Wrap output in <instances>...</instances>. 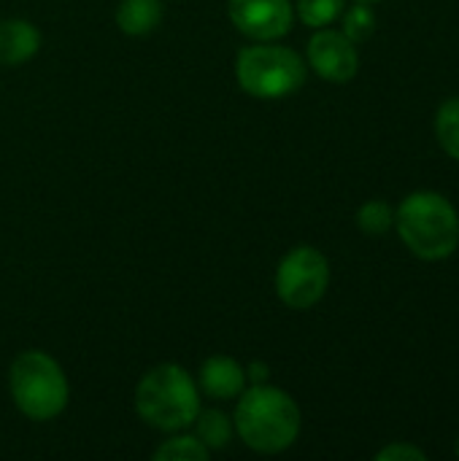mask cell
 Here are the masks:
<instances>
[{"mask_svg": "<svg viewBox=\"0 0 459 461\" xmlns=\"http://www.w3.org/2000/svg\"><path fill=\"white\" fill-rule=\"evenodd\" d=\"M235 435L254 454H284L289 451L303 429V416L292 394L271 384L246 386L233 413Z\"/></svg>", "mask_w": 459, "mask_h": 461, "instance_id": "obj_1", "label": "cell"}, {"mask_svg": "<svg viewBox=\"0 0 459 461\" xmlns=\"http://www.w3.org/2000/svg\"><path fill=\"white\" fill-rule=\"evenodd\" d=\"M165 16L162 0H119L116 5V27L130 38L151 35Z\"/></svg>", "mask_w": 459, "mask_h": 461, "instance_id": "obj_11", "label": "cell"}, {"mask_svg": "<svg viewBox=\"0 0 459 461\" xmlns=\"http://www.w3.org/2000/svg\"><path fill=\"white\" fill-rule=\"evenodd\" d=\"M230 24L249 41H279L292 30V0H227Z\"/></svg>", "mask_w": 459, "mask_h": 461, "instance_id": "obj_7", "label": "cell"}, {"mask_svg": "<svg viewBox=\"0 0 459 461\" xmlns=\"http://www.w3.org/2000/svg\"><path fill=\"white\" fill-rule=\"evenodd\" d=\"M238 86L257 100H281L306 84V59L276 41H254L235 57Z\"/></svg>", "mask_w": 459, "mask_h": 461, "instance_id": "obj_5", "label": "cell"}, {"mask_svg": "<svg viewBox=\"0 0 459 461\" xmlns=\"http://www.w3.org/2000/svg\"><path fill=\"white\" fill-rule=\"evenodd\" d=\"M454 454H457V456H459V440H457V446H454Z\"/></svg>", "mask_w": 459, "mask_h": 461, "instance_id": "obj_20", "label": "cell"}, {"mask_svg": "<svg viewBox=\"0 0 459 461\" xmlns=\"http://www.w3.org/2000/svg\"><path fill=\"white\" fill-rule=\"evenodd\" d=\"M192 435L214 454V451H225L230 443H233V438H235V427H233V419L227 416V413H222V411H216V408H208V411H203L200 408V413H197V419L192 421Z\"/></svg>", "mask_w": 459, "mask_h": 461, "instance_id": "obj_12", "label": "cell"}, {"mask_svg": "<svg viewBox=\"0 0 459 461\" xmlns=\"http://www.w3.org/2000/svg\"><path fill=\"white\" fill-rule=\"evenodd\" d=\"M330 286V262L327 257L314 246H295L289 249L273 278L276 297L292 308V311H308L314 308Z\"/></svg>", "mask_w": 459, "mask_h": 461, "instance_id": "obj_6", "label": "cell"}, {"mask_svg": "<svg viewBox=\"0 0 459 461\" xmlns=\"http://www.w3.org/2000/svg\"><path fill=\"white\" fill-rule=\"evenodd\" d=\"M306 62L308 68L330 81V84H346L357 76L360 70V54H357V43L352 38H346L341 30H327L319 27L306 46Z\"/></svg>", "mask_w": 459, "mask_h": 461, "instance_id": "obj_8", "label": "cell"}, {"mask_svg": "<svg viewBox=\"0 0 459 461\" xmlns=\"http://www.w3.org/2000/svg\"><path fill=\"white\" fill-rule=\"evenodd\" d=\"M376 461H427V454L411 443H390L376 454Z\"/></svg>", "mask_w": 459, "mask_h": 461, "instance_id": "obj_18", "label": "cell"}, {"mask_svg": "<svg viewBox=\"0 0 459 461\" xmlns=\"http://www.w3.org/2000/svg\"><path fill=\"white\" fill-rule=\"evenodd\" d=\"M344 35L346 38H352L354 43H363V41H368L371 35H373V30H376V14H373V8H371V3H357V5H352L349 11L344 8Z\"/></svg>", "mask_w": 459, "mask_h": 461, "instance_id": "obj_17", "label": "cell"}, {"mask_svg": "<svg viewBox=\"0 0 459 461\" xmlns=\"http://www.w3.org/2000/svg\"><path fill=\"white\" fill-rule=\"evenodd\" d=\"M246 386V365L227 354H214L200 365L197 389L211 400H238Z\"/></svg>", "mask_w": 459, "mask_h": 461, "instance_id": "obj_9", "label": "cell"}, {"mask_svg": "<svg viewBox=\"0 0 459 461\" xmlns=\"http://www.w3.org/2000/svg\"><path fill=\"white\" fill-rule=\"evenodd\" d=\"M41 30L27 19H0V65L16 68L41 51Z\"/></svg>", "mask_w": 459, "mask_h": 461, "instance_id": "obj_10", "label": "cell"}, {"mask_svg": "<svg viewBox=\"0 0 459 461\" xmlns=\"http://www.w3.org/2000/svg\"><path fill=\"white\" fill-rule=\"evenodd\" d=\"M268 375H271V367H268L265 362H252V365H246V381H249V386H254V384H268Z\"/></svg>", "mask_w": 459, "mask_h": 461, "instance_id": "obj_19", "label": "cell"}, {"mask_svg": "<svg viewBox=\"0 0 459 461\" xmlns=\"http://www.w3.org/2000/svg\"><path fill=\"white\" fill-rule=\"evenodd\" d=\"M400 240L427 262L446 259L459 246V216L438 192H414L395 211Z\"/></svg>", "mask_w": 459, "mask_h": 461, "instance_id": "obj_4", "label": "cell"}, {"mask_svg": "<svg viewBox=\"0 0 459 461\" xmlns=\"http://www.w3.org/2000/svg\"><path fill=\"white\" fill-rule=\"evenodd\" d=\"M436 135L441 149L459 162V97L446 100L436 116Z\"/></svg>", "mask_w": 459, "mask_h": 461, "instance_id": "obj_15", "label": "cell"}, {"mask_svg": "<svg viewBox=\"0 0 459 461\" xmlns=\"http://www.w3.org/2000/svg\"><path fill=\"white\" fill-rule=\"evenodd\" d=\"M138 419L157 432H184L200 413L197 381L176 362L146 370L133 394Z\"/></svg>", "mask_w": 459, "mask_h": 461, "instance_id": "obj_2", "label": "cell"}, {"mask_svg": "<svg viewBox=\"0 0 459 461\" xmlns=\"http://www.w3.org/2000/svg\"><path fill=\"white\" fill-rule=\"evenodd\" d=\"M295 16L311 27V30H319V27H330L346 8V0H295Z\"/></svg>", "mask_w": 459, "mask_h": 461, "instance_id": "obj_14", "label": "cell"}, {"mask_svg": "<svg viewBox=\"0 0 459 461\" xmlns=\"http://www.w3.org/2000/svg\"><path fill=\"white\" fill-rule=\"evenodd\" d=\"M357 3H376V0H357Z\"/></svg>", "mask_w": 459, "mask_h": 461, "instance_id": "obj_21", "label": "cell"}, {"mask_svg": "<svg viewBox=\"0 0 459 461\" xmlns=\"http://www.w3.org/2000/svg\"><path fill=\"white\" fill-rule=\"evenodd\" d=\"M8 392L16 411L35 421H54L70 402V384L62 365L38 348L16 354L8 367Z\"/></svg>", "mask_w": 459, "mask_h": 461, "instance_id": "obj_3", "label": "cell"}, {"mask_svg": "<svg viewBox=\"0 0 459 461\" xmlns=\"http://www.w3.org/2000/svg\"><path fill=\"white\" fill-rule=\"evenodd\" d=\"M151 456L157 461H208L211 451L195 435H187L184 429V432H170V438L162 440Z\"/></svg>", "mask_w": 459, "mask_h": 461, "instance_id": "obj_13", "label": "cell"}, {"mask_svg": "<svg viewBox=\"0 0 459 461\" xmlns=\"http://www.w3.org/2000/svg\"><path fill=\"white\" fill-rule=\"evenodd\" d=\"M357 227L365 235H384L395 227V211L384 200H368L357 211Z\"/></svg>", "mask_w": 459, "mask_h": 461, "instance_id": "obj_16", "label": "cell"}]
</instances>
